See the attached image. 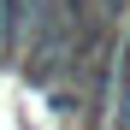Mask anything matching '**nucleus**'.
<instances>
[{
  "instance_id": "f03ea898",
  "label": "nucleus",
  "mask_w": 130,
  "mask_h": 130,
  "mask_svg": "<svg viewBox=\"0 0 130 130\" xmlns=\"http://www.w3.org/2000/svg\"><path fill=\"white\" fill-rule=\"evenodd\" d=\"M112 130H130V65H124V77H118V95H112Z\"/></svg>"
},
{
  "instance_id": "7ed1b4c3",
  "label": "nucleus",
  "mask_w": 130,
  "mask_h": 130,
  "mask_svg": "<svg viewBox=\"0 0 130 130\" xmlns=\"http://www.w3.org/2000/svg\"><path fill=\"white\" fill-rule=\"evenodd\" d=\"M124 6H130V0H89V12L101 18V24H112V30H118V18H124Z\"/></svg>"
},
{
  "instance_id": "f257e3e1",
  "label": "nucleus",
  "mask_w": 130,
  "mask_h": 130,
  "mask_svg": "<svg viewBox=\"0 0 130 130\" xmlns=\"http://www.w3.org/2000/svg\"><path fill=\"white\" fill-rule=\"evenodd\" d=\"M30 12H36V0H0V59H18L24 53Z\"/></svg>"
}]
</instances>
